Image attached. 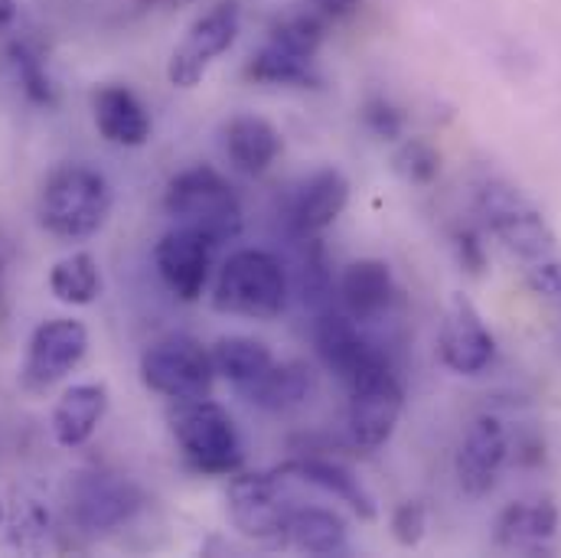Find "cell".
<instances>
[{
    "instance_id": "obj_1",
    "label": "cell",
    "mask_w": 561,
    "mask_h": 558,
    "mask_svg": "<svg viewBox=\"0 0 561 558\" xmlns=\"http://www.w3.org/2000/svg\"><path fill=\"white\" fill-rule=\"evenodd\" d=\"M112 203L115 193L102 170L89 163H62L43 180L36 216L49 236L82 242L92 239L108 223Z\"/></svg>"
},
{
    "instance_id": "obj_2",
    "label": "cell",
    "mask_w": 561,
    "mask_h": 558,
    "mask_svg": "<svg viewBox=\"0 0 561 558\" xmlns=\"http://www.w3.org/2000/svg\"><path fill=\"white\" fill-rule=\"evenodd\" d=\"M473 203L483 226L523 262H542L556 252V229L546 213L506 176L483 173L473 183Z\"/></svg>"
},
{
    "instance_id": "obj_3",
    "label": "cell",
    "mask_w": 561,
    "mask_h": 558,
    "mask_svg": "<svg viewBox=\"0 0 561 558\" xmlns=\"http://www.w3.org/2000/svg\"><path fill=\"white\" fill-rule=\"evenodd\" d=\"M163 209L176 226H190L209 236L216 246L242 236V203L232 183L209 163L180 170L163 193Z\"/></svg>"
},
{
    "instance_id": "obj_4",
    "label": "cell",
    "mask_w": 561,
    "mask_h": 558,
    "mask_svg": "<svg viewBox=\"0 0 561 558\" xmlns=\"http://www.w3.org/2000/svg\"><path fill=\"white\" fill-rule=\"evenodd\" d=\"M170 434L183 454V460L206 477H232L239 474L245 460V444L236 428L232 415L209 402V399H193V402H173L170 409Z\"/></svg>"
},
{
    "instance_id": "obj_5",
    "label": "cell",
    "mask_w": 561,
    "mask_h": 558,
    "mask_svg": "<svg viewBox=\"0 0 561 558\" xmlns=\"http://www.w3.org/2000/svg\"><path fill=\"white\" fill-rule=\"evenodd\" d=\"M213 304L222 314L275 320L287 304V272L265 249H239L219 269Z\"/></svg>"
},
{
    "instance_id": "obj_6",
    "label": "cell",
    "mask_w": 561,
    "mask_h": 558,
    "mask_svg": "<svg viewBox=\"0 0 561 558\" xmlns=\"http://www.w3.org/2000/svg\"><path fill=\"white\" fill-rule=\"evenodd\" d=\"M294 467L284 464L278 470H259V474H232V483L226 490V510L229 523L255 543H280L284 526L297 506L294 500Z\"/></svg>"
},
{
    "instance_id": "obj_7",
    "label": "cell",
    "mask_w": 561,
    "mask_h": 558,
    "mask_svg": "<svg viewBox=\"0 0 561 558\" xmlns=\"http://www.w3.org/2000/svg\"><path fill=\"white\" fill-rule=\"evenodd\" d=\"M140 379L150 392L170 402L209 399L216 383L213 353L186 333L160 337L140 353Z\"/></svg>"
},
{
    "instance_id": "obj_8",
    "label": "cell",
    "mask_w": 561,
    "mask_h": 558,
    "mask_svg": "<svg viewBox=\"0 0 561 558\" xmlns=\"http://www.w3.org/2000/svg\"><path fill=\"white\" fill-rule=\"evenodd\" d=\"M405 412V389L392 363L379 356L350 383V441L359 451H379L392 441Z\"/></svg>"
},
{
    "instance_id": "obj_9",
    "label": "cell",
    "mask_w": 561,
    "mask_h": 558,
    "mask_svg": "<svg viewBox=\"0 0 561 558\" xmlns=\"http://www.w3.org/2000/svg\"><path fill=\"white\" fill-rule=\"evenodd\" d=\"M239 30H242L239 0H219L206 13H199L170 53V62H167L170 86L196 89L206 79V72L213 69V62L236 46Z\"/></svg>"
},
{
    "instance_id": "obj_10",
    "label": "cell",
    "mask_w": 561,
    "mask_h": 558,
    "mask_svg": "<svg viewBox=\"0 0 561 558\" xmlns=\"http://www.w3.org/2000/svg\"><path fill=\"white\" fill-rule=\"evenodd\" d=\"M89 353V327L72 317H53L39 323L26 343V360L20 366V386L26 392H46L62 383Z\"/></svg>"
},
{
    "instance_id": "obj_11",
    "label": "cell",
    "mask_w": 561,
    "mask_h": 558,
    "mask_svg": "<svg viewBox=\"0 0 561 558\" xmlns=\"http://www.w3.org/2000/svg\"><path fill=\"white\" fill-rule=\"evenodd\" d=\"M140 490L122 474L85 470L69 480V520L82 533H112L140 510Z\"/></svg>"
},
{
    "instance_id": "obj_12",
    "label": "cell",
    "mask_w": 561,
    "mask_h": 558,
    "mask_svg": "<svg viewBox=\"0 0 561 558\" xmlns=\"http://www.w3.org/2000/svg\"><path fill=\"white\" fill-rule=\"evenodd\" d=\"M437 353L440 363L457 376H480L483 369H490L496 356V337L470 297H450L437 333Z\"/></svg>"
},
{
    "instance_id": "obj_13",
    "label": "cell",
    "mask_w": 561,
    "mask_h": 558,
    "mask_svg": "<svg viewBox=\"0 0 561 558\" xmlns=\"http://www.w3.org/2000/svg\"><path fill=\"white\" fill-rule=\"evenodd\" d=\"M213 252L216 242L190 226H176L170 229L157 249H153V265L157 275L167 284V291L176 300H199L206 284H209V272H213Z\"/></svg>"
},
{
    "instance_id": "obj_14",
    "label": "cell",
    "mask_w": 561,
    "mask_h": 558,
    "mask_svg": "<svg viewBox=\"0 0 561 558\" xmlns=\"http://www.w3.org/2000/svg\"><path fill=\"white\" fill-rule=\"evenodd\" d=\"M510 460V434L496 415H477L467 424L454 457L457 483L467 497H486Z\"/></svg>"
},
{
    "instance_id": "obj_15",
    "label": "cell",
    "mask_w": 561,
    "mask_h": 558,
    "mask_svg": "<svg viewBox=\"0 0 561 558\" xmlns=\"http://www.w3.org/2000/svg\"><path fill=\"white\" fill-rule=\"evenodd\" d=\"M313 346H317V356L320 363L336 376L343 379L346 386L366 369L373 366L382 353L366 340V333L359 330V323L343 310H323V314H313Z\"/></svg>"
},
{
    "instance_id": "obj_16",
    "label": "cell",
    "mask_w": 561,
    "mask_h": 558,
    "mask_svg": "<svg viewBox=\"0 0 561 558\" xmlns=\"http://www.w3.org/2000/svg\"><path fill=\"white\" fill-rule=\"evenodd\" d=\"M559 506H556L552 497L516 500L500 513L493 539L506 553L539 556V553H549V546H552V539L559 533Z\"/></svg>"
},
{
    "instance_id": "obj_17",
    "label": "cell",
    "mask_w": 561,
    "mask_h": 558,
    "mask_svg": "<svg viewBox=\"0 0 561 558\" xmlns=\"http://www.w3.org/2000/svg\"><path fill=\"white\" fill-rule=\"evenodd\" d=\"M346 206H350V176L340 167H323L313 176H307L304 186L297 190L290 206V223L304 239L320 236L343 216Z\"/></svg>"
},
{
    "instance_id": "obj_18",
    "label": "cell",
    "mask_w": 561,
    "mask_h": 558,
    "mask_svg": "<svg viewBox=\"0 0 561 558\" xmlns=\"http://www.w3.org/2000/svg\"><path fill=\"white\" fill-rule=\"evenodd\" d=\"M336 291H340V300H343L346 314L356 323L382 320L392 310L396 294H399L392 269L382 259H359V262L346 265Z\"/></svg>"
},
{
    "instance_id": "obj_19",
    "label": "cell",
    "mask_w": 561,
    "mask_h": 558,
    "mask_svg": "<svg viewBox=\"0 0 561 558\" xmlns=\"http://www.w3.org/2000/svg\"><path fill=\"white\" fill-rule=\"evenodd\" d=\"M92 112H95V128L108 144L118 147H144L150 140L153 122L150 112L144 109L138 95L128 86H102L92 95Z\"/></svg>"
},
{
    "instance_id": "obj_20",
    "label": "cell",
    "mask_w": 561,
    "mask_h": 558,
    "mask_svg": "<svg viewBox=\"0 0 561 558\" xmlns=\"http://www.w3.org/2000/svg\"><path fill=\"white\" fill-rule=\"evenodd\" d=\"M108 412V386L105 383H79L69 386L53 409V437L62 447H82Z\"/></svg>"
},
{
    "instance_id": "obj_21",
    "label": "cell",
    "mask_w": 561,
    "mask_h": 558,
    "mask_svg": "<svg viewBox=\"0 0 561 558\" xmlns=\"http://www.w3.org/2000/svg\"><path fill=\"white\" fill-rule=\"evenodd\" d=\"M294 474L307 483H313L317 490L336 497L340 503H346L359 520H376L379 506L376 497L369 493V487L356 477L353 467H346L336 457H323V454H307L300 460H290Z\"/></svg>"
},
{
    "instance_id": "obj_22",
    "label": "cell",
    "mask_w": 561,
    "mask_h": 558,
    "mask_svg": "<svg viewBox=\"0 0 561 558\" xmlns=\"http://www.w3.org/2000/svg\"><path fill=\"white\" fill-rule=\"evenodd\" d=\"M280 546L304 556H343L350 549V533L343 516L327 506H294Z\"/></svg>"
},
{
    "instance_id": "obj_23",
    "label": "cell",
    "mask_w": 561,
    "mask_h": 558,
    "mask_svg": "<svg viewBox=\"0 0 561 558\" xmlns=\"http://www.w3.org/2000/svg\"><path fill=\"white\" fill-rule=\"evenodd\" d=\"M284 150L280 132L262 115H236L226 125V153L242 173H265Z\"/></svg>"
},
{
    "instance_id": "obj_24",
    "label": "cell",
    "mask_w": 561,
    "mask_h": 558,
    "mask_svg": "<svg viewBox=\"0 0 561 558\" xmlns=\"http://www.w3.org/2000/svg\"><path fill=\"white\" fill-rule=\"evenodd\" d=\"M239 392H242V399L252 402L255 409L275 412V415H278V412L300 409V406L310 399V392H313V373H310V366L300 363V360H287V363H278V360H275V366H272L265 376H259L255 383L242 386Z\"/></svg>"
},
{
    "instance_id": "obj_25",
    "label": "cell",
    "mask_w": 561,
    "mask_h": 558,
    "mask_svg": "<svg viewBox=\"0 0 561 558\" xmlns=\"http://www.w3.org/2000/svg\"><path fill=\"white\" fill-rule=\"evenodd\" d=\"M245 79L259 86H284V89H320V69L317 56L294 53L275 39H265L252 59L245 62Z\"/></svg>"
},
{
    "instance_id": "obj_26",
    "label": "cell",
    "mask_w": 561,
    "mask_h": 558,
    "mask_svg": "<svg viewBox=\"0 0 561 558\" xmlns=\"http://www.w3.org/2000/svg\"><path fill=\"white\" fill-rule=\"evenodd\" d=\"M213 366H216V376H222L226 383H232L236 389L255 383L259 376H265L272 366H275V353L265 340H255V337H245V333H229V337H219L213 346Z\"/></svg>"
},
{
    "instance_id": "obj_27",
    "label": "cell",
    "mask_w": 561,
    "mask_h": 558,
    "mask_svg": "<svg viewBox=\"0 0 561 558\" xmlns=\"http://www.w3.org/2000/svg\"><path fill=\"white\" fill-rule=\"evenodd\" d=\"M49 291L69 307H89L102 294V269L92 252H72L49 272Z\"/></svg>"
},
{
    "instance_id": "obj_28",
    "label": "cell",
    "mask_w": 561,
    "mask_h": 558,
    "mask_svg": "<svg viewBox=\"0 0 561 558\" xmlns=\"http://www.w3.org/2000/svg\"><path fill=\"white\" fill-rule=\"evenodd\" d=\"M297 294L300 304L310 314H323L333 304L336 281H333V262L320 236H307L304 255H300V278H297Z\"/></svg>"
},
{
    "instance_id": "obj_29",
    "label": "cell",
    "mask_w": 561,
    "mask_h": 558,
    "mask_svg": "<svg viewBox=\"0 0 561 558\" xmlns=\"http://www.w3.org/2000/svg\"><path fill=\"white\" fill-rule=\"evenodd\" d=\"M7 66L20 86V92L33 102V105H56V86H53V76L46 69V59H43V49L30 39H10L7 43Z\"/></svg>"
},
{
    "instance_id": "obj_30",
    "label": "cell",
    "mask_w": 561,
    "mask_h": 558,
    "mask_svg": "<svg viewBox=\"0 0 561 558\" xmlns=\"http://www.w3.org/2000/svg\"><path fill=\"white\" fill-rule=\"evenodd\" d=\"M268 39H275L280 46L304 53V56H317L323 39H327V16H320L317 10H294L278 16L268 26Z\"/></svg>"
},
{
    "instance_id": "obj_31",
    "label": "cell",
    "mask_w": 561,
    "mask_h": 558,
    "mask_svg": "<svg viewBox=\"0 0 561 558\" xmlns=\"http://www.w3.org/2000/svg\"><path fill=\"white\" fill-rule=\"evenodd\" d=\"M396 173L412 183V186H431L440 173V153L431 140L409 138L399 144L396 157H392Z\"/></svg>"
},
{
    "instance_id": "obj_32",
    "label": "cell",
    "mask_w": 561,
    "mask_h": 558,
    "mask_svg": "<svg viewBox=\"0 0 561 558\" xmlns=\"http://www.w3.org/2000/svg\"><path fill=\"white\" fill-rule=\"evenodd\" d=\"M10 543L16 549H26V553H36L46 536H49V513L36 503V500H16L13 513H10Z\"/></svg>"
},
{
    "instance_id": "obj_33",
    "label": "cell",
    "mask_w": 561,
    "mask_h": 558,
    "mask_svg": "<svg viewBox=\"0 0 561 558\" xmlns=\"http://www.w3.org/2000/svg\"><path fill=\"white\" fill-rule=\"evenodd\" d=\"M363 125L382 140H399L405 135V112L386 95H373L363 105Z\"/></svg>"
},
{
    "instance_id": "obj_34",
    "label": "cell",
    "mask_w": 561,
    "mask_h": 558,
    "mask_svg": "<svg viewBox=\"0 0 561 558\" xmlns=\"http://www.w3.org/2000/svg\"><path fill=\"white\" fill-rule=\"evenodd\" d=\"M392 536L402 549H419L421 539H424V529H427V510L421 500H402L396 510H392Z\"/></svg>"
},
{
    "instance_id": "obj_35",
    "label": "cell",
    "mask_w": 561,
    "mask_h": 558,
    "mask_svg": "<svg viewBox=\"0 0 561 558\" xmlns=\"http://www.w3.org/2000/svg\"><path fill=\"white\" fill-rule=\"evenodd\" d=\"M529 287L539 294V297H546V300H552V304H559L561 307V262L556 259H542V262H529Z\"/></svg>"
},
{
    "instance_id": "obj_36",
    "label": "cell",
    "mask_w": 561,
    "mask_h": 558,
    "mask_svg": "<svg viewBox=\"0 0 561 558\" xmlns=\"http://www.w3.org/2000/svg\"><path fill=\"white\" fill-rule=\"evenodd\" d=\"M454 249H457L460 265H463L470 275H483V269H486V252H483V242H480L477 232L460 229V232L454 236Z\"/></svg>"
},
{
    "instance_id": "obj_37",
    "label": "cell",
    "mask_w": 561,
    "mask_h": 558,
    "mask_svg": "<svg viewBox=\"0 0 561 558\" xmlns=\"http://www.w3.org/2000/svg\"><path fill=\"white\" fill-rule=\"evenodd\" d=\"M310 3H313V10H317L320 16H327V20H343V16H350V13H356L363 0H310Z\"/></svg>"
},
{
    "instance_id": "obj_38",
    "label": "cell",
    "mask_w": 561,
    "mask_h": 558,
    "mask_svg": "<svg viewBox=\"0 0 561 558\" xmlns=\"http://www.w3.org/2000/svg\"><path fill=\"white\" fill-rule=\"evenodd\" d=\"M16 16H20V10H16V0H0V33L13 30Z\"/></svg>"
},
{
    "instance_id": "obj_39",
    "label": "cell",
    "mask_w": 561,
    "mask_h": 558,
    "mask_svg": "<svg viewBox=\"0 0 561 558\" xmlns=\"http://www.w3.org/2000/svg\"><path fill=\"white\" fill-rule=\"evenodd\" d=\"M7 265H10V255L0 249V317H3V294H7Z\"/></svg>"
},
{
    "instance_id": "obj_40",
    "label": "cell",
    "mask_w": 561,
    "mask_h": 558,
    "mask_svg": "<svg viewBox=\"0 0 561 558\" xmlns=\"http://www.w3.org/2000/svg\"><path fill=\"white\" fill-rule=\"evenodd\" d=\"M0 516H3V510H0Z\"/></svg>"
}]
</instances>
